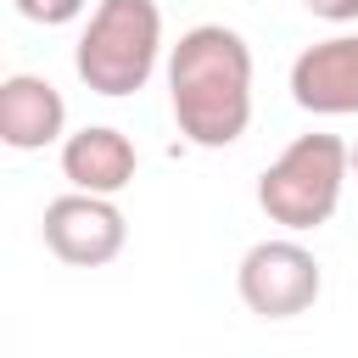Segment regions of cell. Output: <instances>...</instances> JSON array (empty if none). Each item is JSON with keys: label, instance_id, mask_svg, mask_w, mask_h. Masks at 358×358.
I'll return each instance as SVG.
<instances>
[{"label": "cell", "instance_id": "cell-7", "mask_svg": "<svg viewBox=\"0 0 358 358\" xmlns=\"http://www.w3.org/2000/svg\"><path fill=\"white\" fill-rule=\"evenodd\" d=\"M0 140L11 151H45L67 140V101L39 73H11L0 84Z\"/></svg>", "mask_w": 358, "mask_h": 358}, {"label": "cell", "instance_id": "cell-4", "mask_svg": "<svg viewBox=\"0 0 358 358\" xmlns=\"http://www.w3.org/2000/svg\"><path fill=\"white\" fill-rule=\"evenodd\" d=\"M235 291L257 319H296L319 302L324 274H319V257L302 241L274 235V241L246 246V257L235 268Z\"/></svg>", "mask_w": 358, "mask_h": 358}, {"label": "cell", "instance_id": "cell-10", "mask_svg": "<svg viewBox=\"0 0 358 358\" xmlns=\"http://www.w3.org/2000/svg\"><path fill=\"white\" fill-rule=\"evenodd\" d=\"M302 6L324 22H358V0H302Z\"/></svg>", "mask_w": 358, "mask_h": 358}, {"label": "cell", "instance_id": "cell-3", "mask_svg": "<svg viewBox=\"0 0 358 358\" xmlns=\"http://www.w3.org/2000/svg\"><path fill=\"white\" fill-rule=\"evenodd\" d=\"M352 173V151L336 134H296L257 179V207L268 213V224L302 235L336 218L341 207V185Z\"/></svg>", "mask_w": 358, "mask_h": 358}, {"label": "cell", "instance_id": "cell-1", "mask_svg": "<svg viewBox=\"0 0 358 358\" xmlns=\"http://www.w3.org/2000/svg\"><path fill=\"white\" fill-rule=\"evenodd\" d=\"M168 106L190 145H235L252 123V45L224 22L185 28L168 50Z\"/></svg>", "mask_w": 358, "mask_h": 358}, {"label": "cell", "instance_id": "cell-6", "mask_svg": "<svg viewBox=\"0 0 358 358\" xmlns=\"http://www.w3.org/2000/svg\"><path fill=\"white\" fill-rule=\"evenodd\" d=\"M291 101L313 117L358 112V34H330L291 62Z\"/></svg>", "mask_w": 358, "mask_h": 358}, {"label": "cell", "instance_id": "cell-2", "mask_svg": "<svg viewBox=\"0 0 358 358\" xmlns=\"http://www.w3.org/2000/svg\"><path fill=\"white\" fill-rule=\"evenodd\" d=\"M162 56V11L157 0H101L73 45V73L84 90L123 101L151 84Z\"/></svg>", "mask_w": 358, "mask_h": 358}, {"label": "cell", "instance_id": "cell-5", "mask_svg": "<svg viewBox=\"0 0 358 358\" xmlns=\"http://www.w3.org/2000/svg\"><path fill=\"white\" fill-rule=\"evenodd\" d=\"M50 257H62L67 268H106L123 246H129V218L112 196H90V190H67L56 201H45V224H39Z\"/></svg>", "mask_w": 358, "mask_h": 358}, {"label": "cell", "instance_id": "cell-11", "mask_svg": "<svg viewBox=\"0 0 358 358\" xmlns=\"http://www.w3.org/2000/svg\"><path fill=\"white\" fill-rule=\"evenodd\" d=\"M352 173H358V145H352Z\"/></svg>", "mask_w": 358, "mask_h": 358}, {"label": "cell", "instance_id": "cell-8", "mask_svg": "<svg viewBox=\"0 0 358 358\" xmlns=\"http://www.w3.org/2000/svg\"><path fill=\"white\" fill-rule=\"evenodd\" d=\"M134 168H140V151L123 129H106V123H90L78 134L62 140V179L73 190H90V196H117L134 185Z\"/></svg>", "mask_w": 358, "mask_h": 358}, {"label": "cell", "instance_id": "cell-9", "mask_svg": "<svg viewBox=\"0 0 358 358\" xmlns=\"http://www.w3.org/2000/svg\"><path fill=\"white\" fill-rule=\"evenodd\" d=\"M11 6H17V17H28V22H39V28H62V22L84 17L90 0H11Z\"/></svg>", "mask_w": 358, "mask_h": 358}]
</instances>
